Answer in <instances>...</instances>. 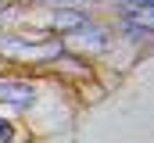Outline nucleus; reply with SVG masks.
I'll list each match as a JSON object with an SVG mask.
<instances>
[{"label":"nucleus","instance_id":"1","mask_svg":"<svg viewBox=\"0 0 154 143\" xmlns=\"http://www.w3.org/2000/svg\"><path fill=\"white\" fill-rule=\"evenodd\" d=\"M0 100H7V104H29L32 100V90L29 86H18V82H0Z\"/></svg>","mask_w":154,"mask_h":143},{"label":"nucleus","instance_id":"3","mask_svg":"<svg viewBox=\"0 0 154 143\" xmlns=\"http://www.w3.org/2000/svg\"><path fill=\"white\" fill-rule=\"evenodd\" d=\"M147 4H154V0H147Z\"/></svg>","mask_w":154,"mask_h":143},{"label":"nucleus","instance_id":"2","mask_svg":"<svg viewBox=\"0 0 154 143\" xmlns=\"http://www.w3.org/2000/svg\"><path fill=\"white\" fill-rule=\"evenodd\" d=\"M11 140V125H7V122H0V143H7Z\"/></svg>","mask_w":154,"mask_h":143}]
</instances>
